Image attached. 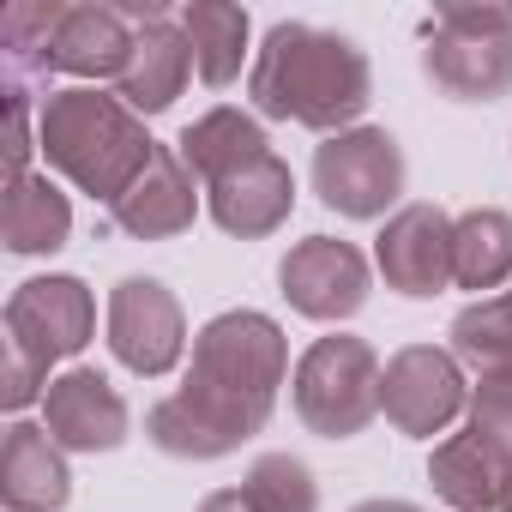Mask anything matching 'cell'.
<instances>
[{
	"mask_svg": "<svg viewBox=\"0 0 512 512\" xmlns=\"http://www.w3.org/2000/svg\"><path fill=\"white\" fill-rule=\"evenodd\" d=\"M91 332H97V302L79 278H31L7 296V344L49 368L79 356Z\"/></svg>",
	"mask_w": 512,
	"mask_h": 512,
	"instance_id": "obj_9",
	"label": "cell"
},
{
	"mask_svg": "<svg viewBox=\"0 0 512 512\" xmlns=\"http://www.w3.org/2000/svg\"><path fill=\"white\" fill-rule=\"evenodd\" d=\"M284 374H290V344L278 320L253 308H229L199 326L193 368L181 392L151 404L145 434L169 458H223L272 422Z\"/></svg>",
	"mask_w": 512,
	"mask_h": 512,
	"instance_id": "obj_1",
	"label": "cell"
},
{
	"mask_svg": "<svg viewBox=\"0 0 512 512\" xmlns=\"http://www.w3.org/2000/svg\"><path fill=\"white\" fill-rule=\"evenodd\" d=\"M0 235H7V253L31 260V253H55L73 235V205L49 175H25L7 187L0 199Z\"/></svg>",
	"mask_w": 512,
	"mask_h": 512,
	"instance_id": "obj_20",
	"label": "cell"
},
{
	"mask_svg": "<svg viewBox=\"0 0 512 512\" xmlns=\"http://www.w3.org/2000/svg\"><path fill=\"white\" fill-rule=\"evenodd\" d=\"M512 278V211H464L452 217V284L458 290H500Z\"/></svg>",
	"mask_w": 512,
	"mask_h": 512,
	"instance_id": "obj_21",
	"label": "cell"
},
{
	"mask_svg": "<svg viewBox=\"0 0 512 512\" xmlns=\"http://www.w3.org/2000/svg\"><path fill=\"white\" fill-rule=\"evenodd\" d=\"M31 151H43V139L31 127V91L7 85V187L31 175Z\"/></svg>",
	"mask_w": 512,
	"mask_h": 512,
	"instance_id": "obj_27",
	"label": "cell"
},
{
	"mask_svg": "<svg viewBox=\"0 0 512 512\" xmlns=\"http://www.w3.org/2000/svg\"><path fill=\"white\" fill-rule=\"evenodd\" d=\"M428 482L434 494L452 506V512H494L506 500V482H512V464L476 434V428H458L434 446L428 458Z\"/></svg>",
	"mask_w": 512,
	"mask_h": 512,
	"instance_id": "obj_18",
	"label": "cell"
},
{
	"mask_svg": "<svg viewBox=\"0 0 512 512\" xmlns=\"http://www.w3.org/2000/svg\"><path fill=\"white\" fill-rule=\"evenodd\" d=\"M199 512H278V506L241 482V488H217V494H205V500H199Z\"/></svg>",
	"mask_w": 512,
	"mask_h": 512,
	"instance_id": "obj_28",
	"label": "cell"
},
{
	"mask_svg": "<svg viewBox=\"0 0 512 512\" xmlns=\"http://www.w3.org/2000/svg\"><path fill=\"white\" fill-rule=\"evenodd\" d=\"M187 73H193V43L181 31L175 13L139 25V43H133V61L127 73L115 79V97L133 109V115H163L181 91H187Z\"/></svg>",
	"mask_w": 512,
	"mask_h": 512,
	"instance_id": "obj_17",
	"label": "cell"
},
{
	"mask_svg": "<svg viewBox=\"0 0 512 512\" xmlns=\"http://www.w3.org/2000/svg\"><path fill=\"white\" fill-rule=\"evenodd\" d=\"M374 260H380V278L386 290L422 302V296H440L452 284V217L428 199L416 205H398L380 229V247H374Z\"/></svg>",
	"mask_w": 512,
	"mask_h": 512,
	"instance_id": "obj_11",
	"label": "cell"
},
{
	"mask_svg": "<svg viewBox=\"0 0 512 512\" xmlns=\"http://www.w3.org/2000/svg\"><path fill=\"white\" fill-rule=\"evenodd\" d=\"M422 73L452 103H494L512 91V7H434Z\"/></svg>",
	"mask_w": 512,
	"mask_h": 512,
	"instance_id": "obj_5",
	"label": "cell"
},
{
	"mask_svg": "<svg viewBox=\"0 0 512 512\" xmlns=\"http://www.w3.org/2000/svg\"><path fill=\"white\" fill-rule=\"evenodd\" d=\"M37 139L55 175H67L79 193L115 205L157 157V139L145 133V115H133L121 97L97 85L49 91L37 109Z\"/></svg>",
	"mask_w": 512,
	"mask_h": 512,
	"instance_id": "obj_3",
	"label": "cell"
},
{
	"mask_svg": "<svg viewBox=\"0 0 512 512\" xmlns=\"http://www.w3.org/2000/svg\"><path fill=\"white\" fill-rule=\"evenodd\" d=\"M247 97L266 121H296V127H314V133L332 139V133H350L368 115L374 73H368V55L350 37L284 19V25L266 31L260 55H253Z\"/></svg>",
	"mask_w": 512,
	"mask_h": 512,
	"instance_id": "obj_2",
	"label": "cell"
},
{
	"mask_svg": "<svg viewBox=\"0 0 512 512\" xmlns=\"http://www.w3.org/2000/svg\"><path fill=\"white\" fill-rule=\"evenodd\" d=\"M115 229L133 235V241H169V235H187L193 217H199V193H193V169L181 163V151L157 145L151 169L109 205Z\"/></svg>",
	"mask_w": 512,
	"mask_h": 512,
	"instance_id": "obj_15",
	"label": "cell"
},
{
	"mask_svg": "<svg viewBox=\"0 0 512 512\" xmlns=\"http://www.w3.org/2000/svg\"><path fill=\"white\" fill-rule=\"evenodd\" d=\"M109 350L127 374L157 380L187 350V314L157 278H121L109 290Z\"/></svg>",
	"mask_w": 512,
	"mask_h": 512,
	"instance_id": "obj_8",
	"label": "cell"
},
{
	"mask_svg": "<svg viewBox=\"0 0 512 512\" xmlns=\"http://www.w3.org/2000/svg\"><path fill=\"white\" fill-rule=\"evenodd\" d=\"M175 19H181V31L193 43L199 79L223 91L241 73V61H247V13L229 7V0H193V7H181Z\"/></svg>",
	"mask_w": 512,
	"mask_h": 512,
	"instance_id": "obj_22",
	"label": "cell"
},
{
	"mask_svg": "<svg viewBox=\"0 0 512 512\" xmlns=\"http://www.w3.org/2000/svg\"><path fill=\"white\" fill-rule=\"evenodd\" d=\"M205 205H211V223H217L223 235L260 241V235H272V229L290 223V211H296V175H290V163L272 151V157H260V163H247V169L211 181V187H205Z\"/></svg>",
	"mask_w": 512,
	"mask_h": 512,
	"instance_id": "obj_14",
	"label": "cell"
},
{
	"mask_svg": "<svg viewBox=\"0 0 512 512\" xmlns=\"http://www.w3.org/2000/svg\"><path fill=\"white\" fill-rule=\"evenodd\" d=\"M470 428L512 464V374H482L470 386Z\"/></svg>",
	"mask_w": 512,
	"mask_h": 512,
	"instance_id": "obj_26",
	"label": "cell"
},
{
	"mask_svg": "<svg viewBox=\"0 0 512 512\" xmlns=\"http://www.w3.org/2000/svg\"><path fill=\"white\" fill-rule=\"evenodd\" d=\"M314 193L338 211V217H386L404 199V151L386 127H350L332 133L314 151Z\"/></svg>",
	"mask_w": 512,
	"mask_h": 512,
	"instance_id": "obj_6",
	"label": "cell"
},
{
	"mask_svg": "<svg viewBox=\"0 0 512 512\" xmlns=\"http://www.w3.org/2000/svg\"><path fill=\"white\" fill-rule=\"evenodd\" d=\"M350 512H422V506H410V500H362Z\"/></svg>",
	"mask_w": 512,
	"mask_h": 512,
	"instance_id": "obj_29",
	"label": "cell"
},
{
	"mask_svg": "<svg viewBox=\"0 0 512 512\" xmlns=\"http://www.w3.org/2000/svg\"><path fill=\"white\" fill-rule=\"evenodd\" d=\"M247 488L266 494L278 512H320V482H314V470H308L296 452H266V458H253Z\"/></svg>",
	"mask_w": 512,
	"mask_h": 512,
	"instance_id": "obj_25",
	"label": "cell"
},
{
	"mask_svg": "<svg viewBox=\"0 0 512 512\" xmlns=\"http://www.w3.org/2000/svg\"><path fill=\"white\" fill-rule=\"evenodd\" d=\"M43 428L55 434L61 452H115L133 416H127V398L97 368H67L43 398Z\"/></svg>",
	"mask_w": 512,
	"mask_h": 512,
	"instance_id": "obj_13",
	"label": "cell"
},
{
	"mask_svg": "<svg viewBox=\"0 0 512 512\" xmlns=\"http://www.w3.org/2000/svg\"><path fill=\"white\" fill-rule=\"evenodd\" d=\"M380 410L398 434L410 440H434L446 434L464 410H470V380L458 368L452 350L440 344H404L386 374H380Z\"/></svg>",
	"mask_w": 512,
	"mask_h": 512,
	"instance_id": "obj_7",
	"label": "cell"
},
{
	"mask_svg": "<svg viewBox=\"0 0 512 512\" xmlns=\"http://www.w3.org/2000/svg\"><path fill=\"white\" fill-rule=\"evenodd\" d=\"M452 356L476 374H512V290L482 296L452 320Z\"/></svg>",
	"mask_w": 512,
	"mask_h": 512,
	"instance_id": "obj_24",
	"label": "cell"
},
{
	"mask_svg": "<svg viewBox=\"0 0 512 512\" xmlns=\"http://www.w3.org/2000/svg\"><path fill=\"white\" fill-rule=\"evenodd\" d=\"M278 284H284V302L308 320H350L362 314L368 302V260L362 247L338 241V235H308L284 253L278 266Z\"/></svg>",
	"mask_w": 512,
	"mask_h": 512,
	"instance_id": "obj_10",
	"label": "cell"
},
{
	"mask_svg": "<svg viewBox=\"0 0 512 512\" xmlns=\"http://www.w3.org/2000/svg\"><path fill=\"white\" fill-rule=\"evenodd\" d=\"M380 356L368 338H350V332H332V338H314L308 356L296 362L290 374V404L302 416L308 434L320 440H356L374 416H380Z\"/></svg>",
	"mask_w": 512,
	"mask_h": 512,
	"instance_id": "obj_4",
	"label": "cell"
},
{
	"mask_svg": "<svg viewBox=\"0 0 512 512\" xmlns=\"http://www.w3.org/2000/svg\"><path fill=\"white\" fill-rule=\"evenodd\" d=\"M163 19V13H157ZM139 25L127 0H85V7L61 13L55 49H49V73H73V79H121L139 43Z\"/></svg>",
	"mask_w": 512,
	"mask_h": 512,
	"instance_id": "obj_12",
	"label": "cell"
},
{
	"mask_svg": "<svg viewBox=\"0 0 512 512\" xmlns=\"http://www.w3.org/2000/svg\"><path fill=\"white\" fill-rule=\"evenodd\" d=\"M500 512H512V482H506V500H500Z\"/></svg>",
	"mask_w": 512,
	"mask_h": 512,
	"instance_id": "obj_30",
	"label": "cell"
},
{
	"mask_svg": "<svg viewBox=\"0 0 512 512\" xmlns=\"http://www.w3.org/2000/svg\"><path fill=\"white\" fill-rule=\"evenodd\" d=\"M175 151H181V163L211 187V181H223V175H235V169H247V163L272 157V139H266L260 121L241 115V109H205V115L181 133Z\"/></svg>",
	"mask_w": 512,
	"mask_h": 512,
	"instance_id": "obj_19",
	"label": "cell"
},
{
	"mask_svg": "<svg viewBox=\"0 0 512 512\" xmlns=\"http://www.w3.org/2000/svg\"><path fill=\"white\" fill-rule=\"evenodd\" d=\"M0 500H7V512H61L73 500V470H67L49 428H37V422L7 428V446H0Z\"/></svg>",
	"mask_w": 512,
	"mask_h": 512,
	"instance_id": "obj_16",
	"label": "cell"
},
{
	"mask_svg": "<svg viewBox=\"0 0 512 512\" xmlns=\"http://www.w3.org/2000/svg\"><path fill=\"white\" fill-rule=\"evenodd\" d=\"M61 0H19L0 13V55H7V85L31 91V79L49 73V49L61 31Z\"/></svg>",
	"mask_w": 512,
	"mask_h": 512,
	"instance_id": "obj_23",
	"label": "cell"
}]
</instances>
